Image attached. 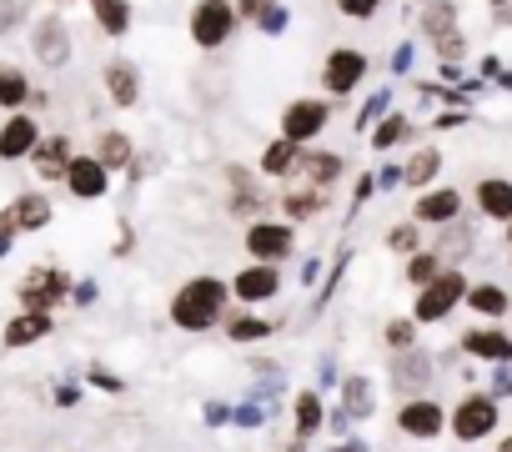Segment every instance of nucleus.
Segmentation results:
<instances>
[{
  "label": "nucleus",
  "instance_id": "412c9836",
  "mask_svg": "<svg viewBox=\"0 0 512 452\" xmlns=\"http://www.w3.org/2000/svg\"><path fill=\"white\" fill-rule=\"evenodd\" d=\"M462 211V191H427L417 201V221H452Z\"/></svg>",
  "mask_w": 512,
  "mask_h": 452
},
{
  "label": "nucleus",
  "instance_id": "393cba45",
  "mask_svg": "<svg viewBox=\"0 0 512 452\" xmlns=\"http://www.w3.org/2000/svg\"><path fill=\"white\" fill-rule=\"evenodd\" d=\"M422 31L437 41V36H447V31H457V6L452 0H427V11H422Z\"/></svg>",
  "mask_w": 512,
  "mask_h": 452
},
{
  "label": "nucleus",
  "instance_id": "4be33fe9",
  "mask_svg": "<svg viewBox=\"0 0 512 452\" xmlns=\"http://www.w3.org/2000/svg\"><path fill=\"white\" fill-rule=\"evenodd\" d=\"M297 156H302V151H297V141L277 136V141L262 151V171H267V176H292V171H297Z\"/></svg>",
  "mask_w": 512,
  "mask_h": 452
},
{
  "label": "nucleus",
  "instance_id": "dca6fc26",
  "mask_svg": "<svg viewBox=\"0 0 512 452\" xmlns=\"http://www.w3.org/2000/svg\"><path fill=\"white\" fill-rule=\"evenodd\" d=\"M61 292H66V277H61V272H36V277L21 287L26 312H46V307H51V297H61Z\"/></svg>",
  "mask_w": 512,
  "mask_h": 452
},
{
  "label": "nucleus",
  "instance_id": "58836bf2",
  "mask_svg": "<svg viewBox=\"0 0 512 452\" xmlns=\"http://www.w3.org/2000/svg\"><path fill=\"white\" fill-rule=\"evenodd\" d=\"M387 342H392V347H407V342H412V327H407V322H392V327H387Z\"/></svg>",
  "mask_w": 512,
  "mask_h": 452
},
{
  "label": "nucleus",
  "instance_id": "c9c22d12",
  "mask_svg": "<svg viewBox=\"0 0 512 452\" xmlns=\"http://www.w3.org/2000/svg\"><path fill=\"white\" fill-rule=\"evenodd\" d=\"M432 46H437V56H442V61H457V56H462V46H467V41H462V36H457V31H447V36H437V41H432Z\"/></svg>",
  "mask_w": 512,
  "mask_h": 452
},
{
  "label": "nucleus",
  "instance_id": "7c9ffc66",
  "mask_svg": "<svg viewBox=\"0 0 512 452\" xmlns=\"http://www.w3.org/2000/svg\"><path fill=\"white\" fill-rule=\"evenodd\" d=\"M317 422H322V402H317V392H302V397H297V432L307 437Z\"/></svg>",
  "mask_w": 512,
  "mask_h": 452
},
{
  "label": "nucleus",
  "instance_id": "f03ea898",
  "mask_svg": "<svg viewBox=\"0 0 512 452\" xmlns=\"http://www.w3.org/2000/svg\"><path fill=\"white\" fill-rule=\"evenodd\" d=\"M241 16L231 0H196L191 16H186V31H191V46L196 51H221L231 36H236Z\"/></svg>",
  "mask_w": 512,
  "mask_h": 452
},
{
  "label": "nucleus",
  "instance_id": "1a4fd4ad",
  "mask_svg": "<svg viewBox=\"0 0 512 452\" xmlns=\"http://www.w3.org/2000/svg\"><path fill=\"white\" fill-rule=\"evenodd\" d=\"M101 81H106V96H111L121 111H131V106L141 101V71H136V61H126V56L106 61V66H101Z\"/></svg>",
  "mask_w": 512,
  "mask_h": 452
},
{
  "label": "nucleus",
  "instance_id": "aec40b11",
  "mask_svg": "<svg viewBox=\"0 0 512 452\" xmlns=\"http://www.w3.org/2000/svg\"><path fill=\"white\" fill-rule=\"evenodd\" d=\"M297 171L312 181V191H322L327 181H337V176H342V161H337V156H327V151H317V156H307V151H302V156H297Z\"/></svg>",
  "mask_w": 512,
  "mask_h": 452
},
{
  "label": "nucleus",
  "instance_id": "79ce46f5",
  "mask_svg": "<svg viewBox=\"0 0 512 452\" xmlns=\"http://www.w3.org/2000/svg\"><path fill=\"white\" fill-rule=\"evenodd\" d=\"M492 6H507V0H492Z\"/></svg>",
  "mask_w": 512,
  "mask_h": 452
},
{
  "label": "nucleus",
  "instance_id": "5701e85b",
  "mask_svg": "<svg viewBox=\"0 0 512 452\" xmlns=\"http://www.w3.org/2000/svg\"><path fill=\"white\" fill-rule=\"evenodd\" d=\"M51 332V317L46 312H26V317H16L11 327H6V347H26V342H36V337H46Z\"/></svg>",
  "mask_w": 512,
  "mask_h": 452
},
{
  "label": "nucleus",
  "instance_id": "f704fd0d",
  "mask_svg": "<svg viewBox=\"0 0 512 452\" xmlns=\"http://www.w3.org/2000/svg\"><path fill=\"white\" fill-rule=\"evenodd\" d=\"M387 247H392V252H417V226H392Z\"/></svg>",
  "mask_w": 512,
  "mask_h": 452
},
{
  "label": "nucleus",
  "instance_id": "cd10ccee",
  "mask_svg": "<svg viewBox=\"0 0 512 452\" xmlns=\"http://www.w3.org/2000/svg\"><path fill=\"white\" fill-rule=\"evenodd\" d=\"M437 166H442V151H417V156L407 161L402 181H407V186H427V181L437 176Z\"/></svg>",
  "mask_w": 512,
  "mask_h": 452
},
{
  "label": "nucleus",
  "instance_id": "0eeeda50",
  "mask_svg": "<svg viewBox=\"0 0 512 452\" xmlns=\"http://www.w3.org/2000/svg\"><path fill=\"white\" fill-rule=\"evenodd\" d=\"M452 432H457L462 442H482L487 432H497V397H487V392L462 397L457 412H452Z\"/></svg>",
  "mask_w": 512,
  "mask_h": 452
},
{
  "label": "nucleus",
  "instance_id": "f257e3e1",
  "mask_svg": "<svg viewBox=\"0 0 512 452\" xmlns=\"http://www.w3.org/2000/svg\"><path fill=\"white\" fill-rule=\"evenodd\" d=\"M226 297H231V292H226L216 277H196V282L181 287V297L171 302V317H176V327H186V332H206V327L221 322Z\"/></svg>",
  "mask_w": 512,
  "mask_h": 452
},
{
  "label": "nucleus",
  "instance_id": "20e7f679",
  "mask_svg": "<svg viewBox=\"0 0 512 452\" xmlns=\"http://www.w3.org/2000/svg\"><path fill=\"white\" fill-rule=\"evenodd\" d=\"M462 297H467V277L442 267L432 282H422V297H417V322H442V317H447Z\"/></svg>",
  "mask_w": 512,
  "mask_h": 452
},
{
  "label": "nucleus",
  "instance_id": "37998d69",
  "mask_svg": "<svg viewBox=\"0 0 512 452\" xmlns=\"http://www.w3.org/2000/svg\"><path fill=\"white\" fill-rule=\"evenodd\" d=\"M507 226H512V216H507ZM507 237H512V232H507Z\"/></svg>",
  "mask_w": 512,
  "mask_h": 452
},
{
  "label": "nucleus",
  "instance_id": "423d86ee",
  "mask_svg": "<svg viewBox=\"0 0 512 452\" xmlns=\"http://www.w3.org/2000/svg\"><path fill=\"white\" fill-rule=\"evenodd\" d=\"M327 121H332V106L317 101V96H302V101H292L282 111V136L297 141V146H307V141H317L327 131Z\"/></svg>",
  "mask_w": 512,
  "mask_h": 452
},
{
  "label": "nucleus",
  "instance_id": "6e6552de",
  "mask_svg": "<svg viewBox=\"0 0 512 452\" xmlns=\"http://www.w3.org/2000/svg\"><path fill=\"white\" fill-rule=\"evenodd\" d=\"M41 141V126L31 111H11L6 121H0V161H26Z\"/></svg>",
  "mask_w": 512,
  "mask_h": 452
},
{
  "label": "nucleus",
  "instance_id": "4468645a",
  "mask_svg": "<svg viewBox=\"0 0 512 452\" xmlns=\"http://www.w3.org/2000/svg\"><path fill=\"white\" fill-rule=\"evenodd\" d=\"M86 6H91L101 36H111V41L131 36V0H86Z\"/></svg>",
  "mask_w": 512,
  "mask_h": 452
},
{
  "label": "nucleus",
  "instance_id": "f3484780",
  "mask_svg": "<svg viewBox=\"0 0 512 452\" xmlns=\"http://www.w3.org/2000/svg\"><path fill=\"white\" fill-rule=\"evenodd\" d=\"M462 352H472L482 362H512V337H502V332H467Z\"/></svg>",
  "mask_w": 512,
  "mask_h": 452
},
{
  "label": "nucleus",
  "instance_id": "39448f33",
  "mask_svg": "<svg viewBox=\"0 0 512 452\" xmlns=\"http://www.w3.org/2000/svg\"><path fill=\"white\" fill-rule=\"evenodd\" d=\"M362 81H367V56H362V51H352V46L327 51V61H322V86H327V96H352Z\"/></svg>",
  "mask_w": 512,
  "mask_h": 452
},
{
  "label": "nucleus",
  "instance_id": "7ed1b4c3",
  "mask_svg": "<svg viewBox=\"0 0 512 452\" xmlns=\"http://www.w3.org/2000/svg\"><path fill=\"white\" fill-rule=\"evenodd\" d=\"M31 51H36V66L66 71L71 56H76V36H71V26L51 11V16H36V26H31Z\"/></svg>",
  "mask_w": 512,
  "mask_h": 452
},
{
  "label": "nucleus",
  "instance_id": "9d476101",
  "mask_svg": "<svg viewBox=\"0 0 512 452\" xmlns=\"http://www.w3.org/2000/svg\"><path fill=\"white\" fill-rule=\"evenodd\" d=\"M246 252L256 262H282L292 252V226H277V221H256L246 232Z\"/></svg>",
  "mask_w": 512,
  "mask_h": 452
},
{
  "label": "nucleus",
  "instance_id": "bb28decb",
  "mask_svg": "<svg viewBox=\"0 0 512 452\" xmlns=\"http://www.w3.org/2000/svg\"><path fill=\"white\" fill-rule=\"evenodd\" d=\"M467 307L482 317H502L507 312V292L502 287H467Z\"/></svg>",
  "mask_w": 512,
  "mask_h": 452
},
{
  "label": "nucleus",
  "instance_id": "4c0bfd02",
  "mask_svg": "<svg viewBox=\"0 0 512 452\" xmlns=\"http://www.w3.org/2000/svg\"><path fill=\"white\" fill-rule=\"evenodd\" d=\"M267 6H272V0H236V16H241V21H256Z\"/></svg>",
  "mask_w": 512,
  "mask_h": 452
},
{
  "label": "nucleus",
  "instance_id": "c756f323",
  "mask_svg": "<svg viewBox=\"0 0 512 452\" xmlns=\"http://www.w3.org/2000/svg\"><path fill=\"white\" fill-rule=\"evenodd\" d=\"M251 26L262 31V36H282V31H287V6H282V0H272V6H267L262 16H256Z\"/></svg>",
  "mask_w": 512,
  "mask_h": 452
},
{
  "label": "nucleus",
  "instance_id": "9b49d317",
  "mask_svg": "<svg viewBox=\"0 0 512 452\" xmlns=\"http://www.w3.org/2000/svg\"><path fill=\"white\" fill-rule=\"evenodd\" d=\"M66 186H71L81 201H96V196H106L111 171H106L96 156H71V161H66Z\"/></svg>",
  "mask_w": 512,
  "mask_h": 452
},
{
  "label": "nucleus",
  "instance_id": "473e14b6",
  "mask_svg": "<svg viewBox=\"0 0 512 452\" xmlns=\"http://www.w3.org/2000/svg\"><path fill=\"white\" fill-rule=\"evenodd\" d=\"M332 6L347 16V21H372L382 11V0H332Z\"/></svg>",
  "mask_w": 512,
  "mask_h": 452
},
{
  "label": "nucleus",
  "instance_id": "b1692460",
  "mask_svg": "<svg viewBox=\"0 0 512 452\" xmlns=\"http://www.w3.org/2000/svg\"><path fill=\"white\" fill-rule=\"evenodd\" d=\"M51 221V201L46 196H21L16 211H11V226H21V232H36V226Z\"/></svg>",
  "mask_w": 512,
  "mask_h": 452
},
{
  "label": "nucleus",
  "instance_id": "ea45409f",
  "mask_svg": "<svg viewBox=\"0 0 512 452\" xmlns=\"http://www.w3.org/2000/svg\"><path fill=\"white\" fill-rule=\"evenodd\" d=\"M497 81H502V86H512V71H497Z\"/></svg>",
  "mask_w": 512,
  "mask_h": 452
},
{
  "label": "nucleus",
  "instance_id": "2eb2a0df",
  "mask_svg": "<svg viewBox=\"0 0 512 452\" xmlns=\"http://www.w3.org/2000/svg\"><path fill=\"white\" fill-rule=\"evenodd\" d=\"M477 206H482V216H492V221H507V216H512V181H502V176H487V181L477 186Z\"/></svg>",
  "mask_w": 512,
  "mask_h": 452
},
{
  "label": "nucleus",
  "instance_id": "2f4dec72",
  "mask_svg": "<svg viewBox=\"0 0 512 452\" xmlns=\"http://www.w3.org/2000/svg\"><path fill=\"white\" fill-rule=\"evenodd\" d=\"M407 131H412V126H407V116H387V121L377 126V136H372V141H377V151H387V146H397Z\"/></svg>",
  "mask_w": 512,
  "mask_h": 452
},
{
  "label": "nucleus",
  "instance_id": "a211bd4d",
  "mask_svg": "<svg viewBox=\"0 0 512 452\" xmlns=\"http://www.w3.org/2000/svg\"><path fill=\"white\" fill-rule=\"evenodd\" d=\"M26 101H31V76L21 66H11V61H0V106L21 111Z\"/></svg>",
  "mask_w": 512,
  "mask_h": 452
},
{
  "label": "nucleus",
  "instance_id": "a878e982",
  "mask_svg": "<svg viewBox=\"0 0 512 452\" xmlns=\"http://www.w3.org/2000/svg\"><path fill=\"white\" fill-rule=\"evenodd\" d=\"M96 151H101L96 161H101L106 171H111V166H126V161H131V136H126V131H101Z\"/></svg>",
  "mask_w": 512,
  "mask_h": 452
},
{
  "label": "nucleus",
  "instance_id": "72a5a7b5",
  "mask_svg": "<svg viewBox=\"0 0 512 452\" xmlns=\"http://www.w3.org/2000/svg\"><path fill=\"white\" fill-rule=\"evenodd\" d=\"M437 272H442V262H437V257H412V262H407V282H417V287H422V282H432Z\"/></svg>",
  "mask_w": 512,
  "mask_h": 452
},
{
  "label": "nucleus",
  "instance_id": "ddd939ff",
  "mask_svg": "<svg viewBox=\"0 0 512 452\" xmlns=\"http://www.w3.org/2000/svg\"><path fill=\"white\" fill-rule=\"evenodd\" d=\"M397 427H402L407 437H437V432L447 427V412H442L437 402L417 397V402H407V407L397 412Z\"/></svg>",
  "mask_w": 512,
  "mask_h": 452
},
{
  "label": "nucleus",
  "instance_id": "f8f14e48",
  "mask_svg": "<svg viewBox=\"0 0 512 452\" xmlns=\"http://www.w3.org/2000/svg\"><path fill=\"white\" fill-rule=\"evenodd\" d=\"M277 287H282V277L272 262H256V267L236 272V282H231L236 302H267V297H277Z\"/></svg>",
  "mask_w": 512,
  "mask_h": 452
},
{
  "label": "nucleus",
  "instance_id": "a19ab883",
  "mask_svg": "<svg viewBox=\"0 0 512 452\" xmlns=\"http://www.w3.org/2000/svg\"><path fill=\"white\" fill-rule=\"evenodd\" d=\"M497 452H512V437H502V447H497Z\"/></svg>",
  "mask_w": 512,
  "mask_h": 452
},
{
  "label": "nucleus",
  "instance_id": "6ab92c4d",
  "mask_svg": "<svg viewBox=\"0 0 512 452\" xmlns=\"http://www.w3.org/2000/svg\"><path fill=\"white\" fill-rule=\"evenodd\" d=\"M36 166L41 176H66V161H71V141L66 136H51V141H36Z\"/></svg>",
  "mask_w": 512,
  "mask_h": 452
},
{
  "label": "nucleus",
  "instance_id": "e433bc0d",
  "mask_svg": "<svg viewBox=\"0 0 512 452\" xmlns=\"http://www.w3.org/2000/svg\"><path fill=\"white\" fill-rule=\"evenodd\" d=\"M267 332H272L267 322H251V317H241V322H231V337H241V342H246V337H267Z\"/></svg>",
  "mask_w": 512,
  "mask_h": 452
},
{
  "label": "nucleus",
  "instance_id": "c85d7f7f",
  "mask_svg": "<svg viewBox=\"0 0 512 452\" xmlns=\"http://www.w3.org/2000/svg\"><path fill=\"white\" fill-rule=\"evenodd\" d=\"M31 26V0H0V36H16Z\"/></svg>",
  "mask_w": 512,
  "mask_h": 452
}]
</instances>
